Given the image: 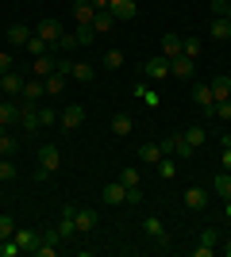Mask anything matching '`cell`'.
Wrapping results in <instances>:
<instances>
[{"label":"cell","mask_w":231,"mask_h":257,"mask_svg":"<svg viewBox=\"0 0 231 257\" xmlns=\"http://www.w3.org/2000/svg\"><path fill=\"white\" fill-rule=\"evenodd\" d=\"M212 119H223V123H231V100H220V104L212 107Z\"/></svg>","instance_id":"41"},{"label":"cell","mask_w":231,"mask_h":257,"mask_svg":"<svg viewBox=\"0 0 231 257\" xmlns=\"http://www.w3.org/2000/svg\"><path fill=\"white\" fill-rule=\"evenodd\" d=\"M81 123H85V107H81V104H69L66 111L58 115V127H62V131H77Z\"/></svg>","instance_id":"8"},{"label":"cell","mask_w":231,"mask_h":257,"mask_svg":"<svg viewBox=\"0 0 231 257\" xmlns=\"http://www.w3.org/2000/svg\"><path fill=\"white\" fill-rule=\"evenodd\" d=\"M185 207L189 211H204V207H208V192H204L200 184H189L185 188Z\"/></svg>","instance_id":"13"},{"label":"cell","mask_w":231,"mask_h":257,"mask_svg":"<svg viewBox=\"0 0 231 257\" xmlns=\"http://www.w3.org/2000/svg\"><path fill=\"white\" fill-rule=\"evenodd\" d=\"M208 35L216 39V43H223V39H231V23L223 20V16H212V23H208Z\"/></svg>","instance_id":"24"},{"label":"cell","mask_w":231,"mask_h":257,"mask_svg":"<svg viewBox=\"0 0 231 257\" xmlns=\"http://www.w3.org/2000/svg\"><path fill=\"white\" fill-rule=\"evenodd\" d=\"M4 131H8V127H4V123H0V135H4Z\"/></svg>","instance_id":"56"},{"label":"cell","mask_w":231,"mask_h":257,"mask_svg":"<svg viewBox=\"0 0 231 257\" xmlns=\"http://www.w3.org/2000/svg\"><path fill=\"white\" fill-rule=\"evenodd\" d=\"M39 119H43V127H46V123H58V115L50 111V107H39Z\"/></svg>","instance_id":"48"},{"label":"cell","mask_w":231,"mask_h":257,"mask_svg":"<svg viewBox=\"0 0 231 257\" xmlns=\"http://www.w3.org/2000/svg\"><path fill=\"white\" fill-rule=\"evenodd\" d=\"M58 234H62V242H73L77 238V223H73V207H62V215H58V226H54Z\"/></svg>","instance_id":"9"},{"label":"cell","mask_w":231,"mask_h":257,"mask_svg":"<svg viewBox=\"0 0 231 257\" xmlns=\"http://www.w3.org/2000/svg\"><path fill=\"white\" fill-rule=\"evenodd\" d=\"M58 246H62V234H58V230H46V234H39V249H35V253L39 257H54Z\"/></svg>","instance_id":"14"},{"label":"cell","mask_w":231,"mask_h":257,"mask_svg":"<svg viewBox=\"0 0 231 257\" xmlns=\"http://www.w3.org/2000/svg\"><path fill=\"white\" fill-rule=\"evenodd\" d=\"M120 184L123 188H139V184H143V173L135 169V165H127V169L120 173Z\"/></svg>","instance_id":"31"},{"label":"cell","mask_w":231,"mask_h":257,"mask_svg":"<svg viewBox=\"0 0 231 257\" xmlns=\"http://www.w3.org/2000/svg\"><path fill=\"white\" fill-rule=\"evenodd\" d=\"M223 20H227V23H231V4H227V12H223Z\"/></svg>","instance_id":"52"},{"label":"cell","mask_w":231,"mask_h":257,"mask_svg":"<svg viewBox=\"0 0 231 257\" xmlns=\"http://www.w3.org/2000/svg\"><path fill=\"white\" fill-rule=\"evenodd\" d=\"M12 62H16V58H12L8 50H0V73H12Z\"/></svg>","instance_id":"45"},{"label":"cell","mask_w":231,"mask_h":257,"mask_svg":"<svg viewBox=\"0 0 231 257\" xmlns=\"http://www.w3.org/2000/svg\"><path fill=\"white\" fill-rule=\"evenodd\" d=\"M112 23H116V20H112V12H97V20H93V31L104 35V31H112Z\"/></svg>","instance_id":"38"},{"label":"cell","mask_w":231,"mask_h":257,"mask_svg":"<svg viewBox=\"0 0 231 257\" xmlns=\"http://www.w3.org/2000/svg\"><path fill=\"white\" fill-rule=\"evenodd\" d=\"M20 88H23V77L16 73V69L0 77V92H4V96H20Z\"/></svg>","instance_id":"21"},{"label":"cell","mask_w":231,"mask_h":257,"mask_svg":"<svg viewBox=\"0 0 231 257\" xmlns=\"http://www.w3.org/2000/svg\"><path fill=\"white\" fill-rule=\"evenodd\" d=\"M220 165H223V173H231V146H223V154H220Z\"/></svg>","instance_id":"49"},{"label":"cell","mask_w":231,"mask_h":257,"mask_svg":"<svg viewBox=\"0 0 231 257\" xmlns=\"http://www.w3.org/2000/svg\"><path fill=\"white\" fill-rule=\"evenodd\" d=\"M181 135H185V139H189V146H193V150H200V146L208 142V131H204V127H185V131H181Z\"/></svg>","instance_id":"27"},{"label":"cell","mask_w":231,"mask_h":257,"mask_svg":"<svg viewBox=\"0 0 231 257\" xmlns=\"http://www.w3.org/2000/svg\"><path fill=\"white\" fill-rule=\"evenodd\" d=\"M162 54L166 58H177V54H181V35H162Z\"/></svg>","instance_id":"29"},{"label":"cell","mask_w":231,"mask_h":257,"mask_svg":"<svg viewBox=\"0 0 231 257\" xmlns=\"http://www.w3.org/2000/svg\"><path fill=\"white\" fill-rule=\"evenodd\" d=\"M4 35H8V46H27V39H31V27H23V23H12Z\"/></svg>","instance_id":"23"},{"label":"cell","mask_w":231,"mask_h":257,"mask_svg":"<svg viewBox=\"0 0 231 257\" xmlns=\"http://www.w3.org/2000/svg\"><path fill=\"white\" fill-rule=\"evenodd\" d=\"M223 146H231V135H227V139H223Z\"/></svg>","instance_id":"55"},{"label":"cell","mask_w":231,"mask_h":257,"mask_svg":"<svg viewBox=\"0 0 231 257\" xmlns=\"http://www.w3.org/2000/svg\"><path fill=\"white\" fill-rule=\"evenodd\" d=\"M89 4H93L97 12H108V0H89Z\"/></svg>","instance_id":"51"},{"label":"cell","mask_w":231,"mask_h":257,"mask_svg":"<svg viewBox=\"0 0 231 257\" xmlns=\"http://www.w3.org/2000/svg\"><path fill=\"white\" fill-rule=\"evenodd\" d=\"M143 77H146V81H166V77H170V58H166V54L146 58V62H143Z\"/></svg>","instance_id":"2"},{"label":"cell","mask_w":231,"mask_h":257,"mask_svg":"<svg viewBox=\"0 0 231 257\" xmlns=\"http://www.w3.org/2000/svg\"><path fill=\"white\" fill-rule=\"evenodd\" d=\"M143 234L150 238L158 249H170V246H174V238L166 234V226H162V219H158V215H146V219H143Z\"/></svg>","instance_id":"1"},{"label":"cell","mask_w":231,"mask_h":257,"mask_svg":"<svg viewBox=\"0 0 231 257\" xmlns=\"http://www.w3.org/2000/svg\"><path fill=\"white\" fill-rule=\"evenodd\" d=\"M20 96L23 100H39V96H46V85H43V77H31V81H23V88H20Z\"/></svg>","instance_id":"20"},{"label":"cell","mask_w":231,"mask_h":257,"mask_svg":"<svg viewBox=\"0 0 231 257\" xmlns=\"http://www.w3.org/2000/svg\"><path fill=\"white\" fill-rule=\"evenodd\" d=\"M73 20H77V27H85V23L97 20V8H93L89 0H77V4H73Z\"/></svg>","instance_id":"22"},{"label":"cell","mask_w":231,"mask_h":257,"mask_svg":"<svg viewBox=\"0 0 231 257\" xmlns=\"http://www.w3.org/2000/svg\"><path fill=\"white\" fill-rule=\"evenodd\" d=\"M100 62H104V69H112V73H116V69H123V50H108Z\"/></svg>","instance_id":"37"},{"label":"cell","mask_w":231,"mask_h":257,"mask_svg":"<svg viewBox=\"0 0 231 257\" xmlns=\"http://www.w3.org/2000/svg\"><path fill=\"white\" fill-rule=\"evenodd\" d=\"M16 119H20V104H0V123L4 127H12Z\"/></svg>","instance_id":"36"},{"label":"cell","mask_w":231,"mask_h":257,"mask_svg":"<svg viewBox=\"0 0 231 257\" xmlns=\"http://www.w3.org/2000/svg\"><path fill=\"white\" fill-rule=\"evenodd\" d=\"M73 223H77V234H93L97 230V211L93 207H73Z\"/></svg>","instance_id":"10"},{"label":"cell","mask_w":231,"mask_h":257,"mask_svg":"<svg viewBox=\"0 0 231 257\" xmlns=\"http://www.w3.org/2000/svg\"><path fill=\"white\" fill-rule=\"evenodd\" d=\"M69 77H77V81H85V85H89V81L97 77V69H93L89 62H73V65H69Z\"/></svg>","instance_id":"28"},{"label":"cell","mask_w":231,"mask_h":257,"mask_svg":"<svg viewBox=\"0 0 231 257\" xmlns=\"http://www.w3.org/2000/svg\"><path fill=\"white\" fill-rule=\"evenodd\" d=\"M223 253H231V234H227V246H223Z\"/></svg>","instance_id":"53"},{"label":"cell","mask_w":231,"mask_h":257,"mask_svg":"<svg viewBox=\"0 0 231 257\" xmlns=\"http://www.w3.org/2000/svg\"><path fill=\"white\" fill-rule=\"evenodd\" d=\"M212 96H216V104L220 100H231V77H216V81H208Z\"/></svg>","instance_id":"26"},{"label":"cell","mask_w":231,"mask_h":257,"mask_svg":"<svg viewBox=\"0 0 231 257\" xmlns=\"http://www.w3.org/2000/svg\"><path fill=\"white\" fill-rule=\"evenodd\" d=\"M162 154H170V158H193V146H189V139L185 135H170V139L162 142Z\"/></svg>","instance_id":"3"},{"label":"cell","mask_w":231,"mask_h":257,"mask_svg":"<svg viewBox=\"0 0 231 257\" xmlns=\"http://www.w3.org/2000/svg\"><path fill=\"white\" fill-rule=\"evenodd\" d=\"M216 242H220V234H216V230H204V234H200V246H208V249H216Z\"/></svg>","instance_id":"44"},{"label":"cell","mask_w":231,"mask_h":257,"mask_svg":"<svg viewBox=\"0 0 231 257\" xmlns=\"http://www.w3.org/2000/svg\"><path fill=\"white\" fill-rule=\"evenodd\" d=\"M135 154H139V161H143V165H158V161L166 158V154H162V142H143Z\"/></svg>","instance_id":"15"},{"label":"cell","mask_w":231,"mask_h":257,"mask_svg":"<svg viewBox=\"0 0 231 257\" xmlns=\"http://www.w3.org/2000/svg\"><path fill=\"white\" fill-rule=\"evenodd\" d=\"M0 77H4V73H0Z\"/></svg>","instance_id":"58"},{"label":"cell","mask_w":231,"mask_h":257,"mask_svg":"<svg viewBox=\"0 0 231 257\" xmlns=\"http://www.w3.org/2000/svg\"><path fill=\"white\" fill-rule=\"evenodd\" d=\"M227 4H231V0H212V16H223V12H227Z\"/></svg>","instance_id":"50"},{"label":"cell","mask_w":231,"mask_h":257,"mask_svg":"<svg viewBox=\"0 0 231 257\" xmlns=\"http://www.w3.org/2000/svg\"><path fill=\"white\" fill-rule=\"evenodd\" d=\"M100 200H104L108 207H120V204H127V188H123L120 181H112V184L100 188Z\"/></svg>","instance_id":"11"},{"label":"cell","mask_w":231,"mask_h":257,"mask_svg":"<svg viewBox=\"0 0 231 257\" xmlns=\"http://www.w3.org/2000/svg\"><path fill=\"white\" fill-rule=\"evenodd\" d=\"M54 65H58L54 54H43V58H35V62H31V77H43V81H46V77L54 73Z\"/></svg>","instance_id":"18"},{"label":"cell","mask_w":231,"mask_h":257,"mask_svg":"<svg viewBox=\"0 0 231 257\" xmlns=\"http://www.w3.org/2000/svg\"><path fill=\"white\" fill-rule=\"evenodd\" d=\"M127 204H143V184H139V188H127Z\"/></svg>","instance_id":"47"},{"label":"cell","mask_w":231,"mask_h":257,"mask_svg":"<svg viewBox=\"0 0 231 257\" xmlns=\"http://www.w3.org/2000/svg\"><path fill=\"white\" fill-rule=\"evenodd\" d=\"M43 85H46V92H50V96H58V92H62V88H66V73H58V69H54V73L46 77Z\"/></svg>","instance_id":"33"},{"label":"cell","mask_w":231,"mask_h":257,"mask_svg":"<svg viewBox=\"0 0 231 257\" xmlns=\"http://www.w3.org/2000/svg\"><path fill=\"white\" fill-rule=\"evenodd\" d=\"M73 39H77V46H93V43H97V31H93V23L77 27V35H73Z\"/></svg>","instance_id":"35"},{"label":"cell","mask_w":231,"mask_h":257,"mask_svg":"<svg viewBox=\"0 0 231 257\" xmlns=\"http://www.w3.org/2000/svg\"><path fill=\"white\" fill-rule=\"evenodd\" d=\"M31 31L39 35V39H43V43L50 46V50H54V46H58V39H62V23H58V20H43L39 27H31Z\"/></svg>","instance_id":"5"},{"label":"cell","mask_w":231,"mask_h":257,"mask_svg":"<svg viewBox=\"0 0 231 257\" xmlns=\"http://www.w3.org/2000/svg\"><path fill=\"white\" fill-rule=\"evenodd\" d=\"M16 150H20V142H16L8 131H4V135H0V158H12Z\"/></svg>","instance_id":"39"},{"label":"cell","mask_w":231,"mask_h":257,"mask_svg":"<svg viewBox=\"0 0 231 257\" xmlns=\"http://www.w3.org/2000/svg\"><path fill=\"white\" fill-rule=\"evenodd\" d=\"M181 54H185V58H193V62L200 58V39H197V35H189V39H181Z\"/></svg>","instance_id":"34"},{"label":"cell","mask_w":231,"mask_h":257,"mask_svg":"<svg viewBox=\"0 0 231 257\" xmlns=\"http://www.w3.org/2000/svg\"><path fill=\"white\" fill-rule=\"evenodd\" d=\"M39 169H43L46 177L58 173L62 169V150H58V146H43V150H39Z\"/></svg>","instance_id":"6"},{"label":"cell","mask_w":231,"mask_h":257,"mask_svg":"<svg viewBox=\"0 0 231 257\" xmlns=\"http://www.w3.org/2000/svg\"><path fill=\"white\" fill-rule=\"evenodd\" d=\"M0 207H4V196H0Z\"/></svg>","instance_id":"57"},{"label":"cell","mask_w":231,"mask_h":257,"mask_svg":"<svg viewBox=\"0 0 231 257\" xmlns=\"http://www.w3.org/2000/svg\"><path fill=\"white\" fill-rule=\"evenodd\" d=\"M154 169H158V177H162V181H174V177H177V161L170 158V154H166V158L158 161V165H154Z\"/></svg>","instance_id":"30"},{"label":"cell","mask_w":231,"mask_h":257,"mask_svg":"<svg viewBox=\"0 0 231 257\" xmlns=\"http://www.w3.org/2000/svg\"><path fill=\"white\" fill-rule=\"evenodd\" d=\"M131 131H135V119L127 115V111H116V115H112V135H116V139H127Z\"/></svg>","instance_id":"16"},{"label":"cell","mask_w":231,"mask_h":257,"mask_svg":"<svg viewBox=\"0 0 231 257\" xmlns=\"http://www.w3.org/2000/svg\"><path fill=\"white\" fill-rule=\"evenodd\" d=\"M212 192L220 196V200H231V173H216L212 177Z\"/></svg>","instance_id":"25"},{"label":"cell","mask_w":231,"mask_h":257,"mask_svg":"<svg viewBox=\"0 0 231 257\" xmlns=\"http://www.w3.org/2000/svg\"><path fill=\"white\" fill-rule=\"evenodd\" d=\"M223 204H227V219H231V200H223Z\"/></svg>","instance_id":"54"},{"label":"cell","mask_w":231,"mask_h":257,"mask_svg":"<svg viewBox=\"0 0 231 257\" xmlns=\"http://www.w3.org/2000/svg\"><path fill=\"white\" fill-rule=\"evenodd\" d=\"M193 104H197L200 111H208V115H212V107H216V96H212V88H208V85H197V88H193Z\"/></svg>","instance_id":"19"},{"label":"cell","mask_w":231,"mask_h":257,"mask_svg":"<svg viewBox=\"0 0 231 257\" xmlns=\"http://www.w3.org/2000/svg\"><path fill=\"white\" fill-rule=\"evenodd\" d=\"M193 73H197V62H193V58H185V54L170 58V77H177V81H189Z\"/></svg>","instance_id":"7"},{"label":"cell","mask_w":231,"mask_h":257,"mask_svg":"<svg viewBox=\"0 0 231 257\" xmlns=\"http://www.w3.org/2000/svg\"><path fill=\"white\" fill-rule=\"evenodd\" d=\"M16 234V223H12V215H0V242H8Z\"/></svg>","instance_id":"42"},{"label":"cell","mask_w":231,"mask_h":257,"mask_svg":"<svg viewBox=\"0 0 231 257\" xmlns=\"http://www.w3.org/2000/svg\"><path fill=\"white\" fill-rule=\"evenodd\" d=\"M73 46H77V39H73V35H66V31H62V39H58V50H73Z\"/></svg>","instance_id":"46"},{"label":"cell","mask_w":231,"mask_h":257,"mask_svg":"<svg viewBox=\"0 0 231 257\" xmlns=\"http://www.w3.org/2000/svg\"><path fill=\"white\" fill-rule=\"evenodd\" d=\"M108 12H112L116 23H127V20L139 16V4H135V0H108Z\"/></svg>","instance_id":"4"},{"label":"cell","mask_w":231,"mask_h":257,"mask_svg":"<svg viewBox=\"0 0 231 257\" xmlns=\"http://www.w3.org/2000/svg\"><path fill=\"white\" fill-rule=\"evenodd\" d=\"M23 249L16 246V238H8V242H0V257H20Z\"/></svg>","instance_id":"43"},{"label":"cell","mask_w":231,"mask_h":257,"mask_svg":"<svg viewBox=\"0 0 231 257\" xmlns=\"http://www.w3.org/2000/svg\"><path fill=\"white\" fill-rule=\"evenodd\" d=\"M23 50L31 54V58H43V54H50V46H46L43 39H39V35L31 31V39H27V46H23Z\"/></svg>","instance_id":"32"},{"label":"cell","mask_w":231,"mask_h":257,"mask_svg":"<svg viewBox=\"0 0 231 257\" xmlns=\"http://www.w3.org/2000/svg\"><path fill=\"white\" fill-rule=\"evenodd\" d=\"M23 131H39L43 127V119H39V107H31V100H23L20 104V119H16Z\"/></svg>","instance_id":"12"},{"label":"cell","mask_w":231,"mask_h":257,"mask_svg":"<svg viewBox=\"0 0 231 257\" xmlns=\"http://www.w3.org/2000/svg\"><path fill=\"white\" fill-rule=\"evenodd\" d=\"M16 246L23 249V253H35V249H39V230H27V226H23V230H16Z\"/></svg>","instance_id":"17"},{"label":"cell","mask_w":231,"mask_h":257,"mask_svg":"<svg viewBox=\"0 0 231 257\" xmlns=\"http://www.w3.org/2000/svg\"><path fill=\"white\" fill-rule=\"evenodd\" d=\"M16 177H20V169L12 165V158H0V181L8 184V181H16Z\"/></svg>","instance_id":"40"}]
</instances>
